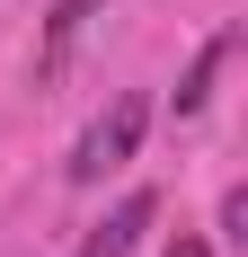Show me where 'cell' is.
Masks as SVG:
<instances>
[{"label": "cell", "instance_id": "cell-1", "mask_svg": "<svg viewBox=\"0 0 248 257\" xmlns=\"http://www.w3.org/2000/svg\"><path fill=\"white\" fill-rule=\"evenodd\" d=\"M142 133H151V98H142V89L106 98L98 115H89V133L71 142V186H106V178L124 169V160L142 151Z\"/></svg>", "mask_w": 248, "mask_h": 257}, {"label": "cell", "instance_id": "cell-2", "mask_svg": "<svg viewBox=\"0 0 248 257\" xmlns=\"http://www.w3.org/2000/svg\"><path fill=\"white\" fill-rule=\"evenodd\" d=\"M151 222H160V195H151V186H133V195H124V204H115V213L98 222V231L80 239V257H133Z\"/></svg>", "mask_w": 248, "mask_h": 257}, {"label": "cell", "instance_id": "cell-3", "mask_svg": "<svg viewBox=\"0 0 248 257\" xmlns=\"http://www.w3.org/2000/svg\"><path fill=\"white\" fill-rule=\"evenodd\" d=\"M98 9L106 0H53V18H45V45H36V80H53L62 62L80 53V36L98 27Z\"/></svg>", "mask_w": 248, "mask_h": 257}, {"label": "cell", "instance_id": "cell-4", "mask_svg": "<svg viewBox=\"0 0 248 257\" xmlns=\"http://www.w3.org/2000/svg\"><path fill=\"white\" fill-rule=\"evenodd\" d=\"M230 53H239V36H230V27H222V36H204V53L186 62V80H177V115H204V98H213V80H222Z\"/></svg>", "mask_w": 248, "mask_h": 257}, {"label": "cell", "instance_id": "cell-5", "mask_svg": "<svg viewBox=\"0 0 248 257\" xmlns=\"http://www.w3.org/2000/svg\"><path fill=\"white\" fill-rule=\"evenodd\" d=\"M222 239H230V248H248V186H230V195H222Z\"/></svg>", "mask_w": 248, "mask_h": 257}, {"label": "cell", "instance_id": "cell-6", "mask_svg": "<svg viewBox=\"0 0 248 257\" xmlns=\"http://www.w3.org/2000/svg\"><path fill=\"white\" fill-rule=\"evenodd\" d=\"M160 257H213V248H204L195 231H177V239H169V248H160Z\"/></svg>", "mask_w": 248, "mask_h": 257}]
</instances>
